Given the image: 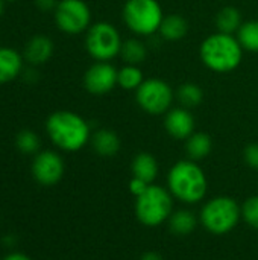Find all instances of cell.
Masks as SVG:
<instances>
[{"mask_svg": "<svg viewBox=\"0 0 258 260\" xmlns=\"http://www.w3.org/2000/svg\"><path fill=\"white\" fill-rule=\"evenodd\" d=\"M143 81V72L138 66L125 64L117 73V85L123 90H137Z\"/></svg>", "mask_w": 258, "mask_h": 260, "instance_id": "22", "label": "cell"}, {"mask_svg": "<svg viewBox=\"0 0 258 260\" xmlns=\"http://www.w3.org/2000/svg\"><path fill=\"white\" fill-rule=\"evenodd\" d=\"M3 260H32L29 256H26V254H23V253H17V251H14V253H9L8 256H5Z\"/></svg>", "mask_w": 258, "mask_h": 260, "instance_id": "30", "label": "cell"}, {"mask_svg": "<svg viewBox=\"0 0 258 260\" xmlns=\"http://www.w3.org/2000/svg\"><path fill=\"white\" fill-rule=\"evenodd\" d=\"M59 0H35V5L40 11L49 12V11H55L58 6Z\"/></svg>", "mask_w": 258, "mask_h": 260, "instance_id": "29", "label": "cell"}, {"mask_svg": "<svg viewBox=\"0 0 258 260\" xmlns=\"http://www.w3.org/2000/svg\"><path fill=\"white\" fill-rule=\"evenodd\" d=\"M140 260H164V259H163V256H161L160 253H157V251H148V253H144V254L141 256V259Z\"/></svg>", "mask_w": 258, "mask_h": 260, "instance_id": "31", "label": "cell"}, {"mask_svg": "<svg viewBox=\"0 0 258 260\" xmlns=\"http://www.w3.org/2000/svg\"><path fill=\"white\" fill-rule=\"evenodd\" d=\"M5 12V0H0V17L3 15Z\"/></svg>", "mask_w": 258, "mask_h": 260, "instance_id": "33", "label": "cell"}, {"mask_svg": "<svg viewBox=\"0 0 258 260\" xmlns=\"http://www.w3.org/2000/svg\"><path fill=\"white\" fill-rule=\"evenodd\" d=\"M119 70L108 61L94 62L84 75V87L91 94H106L117 85Z\"/></svg>", "mask_w": 258, "mask_h": 260, "instance_id": "11", "label": "cell"}, {"mask_svg": "<svg viewBox=\"0 0 258 260\" xmlns=\"http://www.w3.org/2000/svg\"><path fill=\"white\" fill-rule=\"evenodd\" d=\"M237 40L243 50L258 52V20L243 21V24L237 30Z\"/></svg>", "mask_w": 258, "mask_h": 260, "instance_id": "23", "label": "cell"}, {"mask_svg": "<svg viewBox=\"0 0 258 260\" xmlns=\"http://www.w3.org/2000/svg\"><path fill=\"white\" fill-rule=\"evenodd\" d=\"M167 189L175 200L192 206L205 200L208 180L198 161L179 160L167 174Z\"/></svg>", "mask_w": 258, "mask_h": 260, "instance_id": "2", "label": "cell"}, {"mask_svg": "<svg viewBox=\"0 0 258 260\" xmlns=\"http://www.w3.org/2000/svg\"><path fill=\"white\" fill-rule=\"evenodd\" d=\"M195 126H196V122H195L193 114L184 107L170 108L166 113L164 128L167 134L176 140H187L195 133Z\"/></svg>", "mask_w": 258, "mask_h": 260, "instance_id": "12", "label": "cell"}, {"mask_svg": "<svg viewBox=\"0 0 258 260\" xmlns=\"http://www.w3.org/2000/svg\"><path fill=\"white\" fill-rule=\"evenodd\" d=\"M242 24H243L242 14H240V11L237 8L227 6V8L220 9L217 12V15H216V27H217V32L233 35L234 32H237L240 29Z\"/></svg>", "mask_w": 258, "mask_h": 260, "instance_id": "20", "label": "cell"}, {"mask_svg": "<svg viewBox=\"0 0 258 260\" xmlns=\"http://www.w3.org/2000/svg\"><path fill=\"white\" fill-rule=\"evenodd\" d=\"M213 149V140L208 134L205 133H193L187 140H186V151L190 160L199 161L204 160L205 157L210 155Z\"/></svg>", "mask_w": 258, "mask_h": 260, "instance_id": "19", "label": "cell"}, {"mask_svg": "<svg viewBox=\"0 0 258 260\" xmlns=\"http://www.w3.org/2000/svg\"><path fill=\"white\" fill-rule=\"evenodd\" d=\"M158 32L167 41H179L187 35L189 23L184 17H181L178 14H170L163 18Z\"/></svg>", "mask_w": 258, "mask_h": 260, "instance_id": "18", "label": "cell"}, {"mask_svg": "<svg viewBox=\"0 0 258 260\" xmlns=\"http://www.w3.org/2000/svg\"><path fill=\"white\" fill-rule=\"evenodd\" d=\"M23 70V56L12 47H0V85L15 79Z\"/></svg>", "mask_w": 258, "mask_h": 260, "instance_id": "14", "label": "cell"}, {"mask_svg": "<svg viewBox=\"0 0 258 260\" xmlns=\"http://www.w3.org/2000/svg\"><path fill=\"white\" fill-rule=\"evenodd\" d=\"M199 216H196L192 210L189 209H181V210H176L170 215L169 221H167V225H169V230L176 235V236H189L192 235L196 227L199 225Z\"/></svg>", "mask_w": 258, "mask_h": 260, "instance_id": "17", "label": "cell"}, {"mask_svg": "<svg viewBox=\"0 0 258 260\" xmlns=\"http://www.w3.org/2000/svg\"><path fill=\"white\" fill-rule=\"evenodd\" d=\"M91 146L94 152L100 157H114L120 151V139L119 136L111 129H97L94 134H91Z\"/></svg>", "mask_w": 258, "mask_h": 260, "instance_id": "15", "label": "cell"}, {"mask_svg": "<svg viewBox=\"0 0 258 260\" xmlns=\"http://www.w3.org/2000/svg\"><path fill=\"white\" fill-rule=\"evenodd\" d=\"M122 37L119 30L108 21H97L87 30L85 47L96 61H109L120 55Z\"/></svg>", "mask_w": 258, "mask_h": 260, "instance_id": "7", "label": "cell"}, {"mask_svg": "<svg viewBox=\"0 0 258 260\" xmlns=\"http://www.w3.org/2000/svg\"><path fill=\"white\" fill-rule=\"evenodd\" d=\"M178 101L181 102V105H184V108H193L198 107L202 99H204V91L198 84L193 82H186L178 88Z\"/></svg>", "mask_w": 258, "mask_h": 260, "instance_id": "24", "label": "cell"}, {"mask_svg": "<svg viewBox=\"0 0 258 260\" xmlns=\"http://www.w3.org/2000/svg\"><path fill=\"white\" fill-rule=\"evenodd\" d=\"M164 18L157 0H128L123 6V20L128 29L137 35H154Z\"/></svg>", "mask_w": 258, "mask_h": 260, "instance_id": "6", "label": "cell"}, {"mask_svg": "<svg viewBox=\"0 0 258 260\" xmlns=\"http://www.w3.org/2000/svg\"><path fill=\"white\" fill-rule=\"evenodd\" d=\"M3 244L8 245V247L11 248V247H14V245L17 244V239H15V236H11V235H9V236H5V238H3Z\"/></svg>", "mask_w": 258, "mask_h": 260, "instance_id": "32", "label": "cell"}, {"mask_svg": "<svg viewBox=\"0 0 258 260\" xmlns=\"http://www.w3.org/2000/svg\"><path fill=\"white\" fill-rule=\"evenodd\" d=\"M173 200L167 187L149 184L146 192L135 198V216L149 229L163 225L173 213Z\"/></svg>", "mask_w": 258, "mask_h": 260, "instance_id": "5", "label": "cell"}, {"mask_svg": "<svg viewBox=\"0 0 258 260\" xmlns=\"http://www.w3.org/2000/svg\"><path fill=\"white\" fill-rule=\"evenodd\" d=\"M243 158L251 169L258 171V143H249L243 151Z\"/></svg>", "mask_w": 258, "mask_h": 260, "instance_id": "27", "label": "cell"}, {"mask_svg": "<svg viewBox=\"0 0 258 260\" xmlns=\"http://www.w3.org/2000/svg\"><path fill=\"white\" fill-rule=\"evenodd\" d=\"M148 187H149V183H146V181H143V180H140V178L132 177L131 181H129V192H131L135 198H138L140 195H143V193L146 192Z\"/></svg>", "mask_w": 258, "mask_h": 260, "instance_id": "28", "label": "cell"}, {"mask_svg": "<svg viewBox=\"0 0 258 260\" xmlns=\"http://www.w3.org/2000/svg\"><path fill=\"white\" fill-rule=\"evenodd\" d=\"M158 161L157 158L149 154V152H140L134 157L132 163H131V172L132 177L140 178L149 184H154V181L158 177Z\"/></svg>", "mask_w": 258, "mask_h": 260, "instance_id": "16", "label": "cell"}, {"mask_svg": "<svg viewBox=\"0 0 258 260\" xmlns=\"http://www.w3.org/2000/svg\"><path fill=\"white\" fill-rule=\"evenodd\" d=\"M120 56L123 58L125 64L140 66L148 56V47L140 40L129 38V40L123 41L122 49H120Z\"/></svg>", "mask_w": 258, "mask_h": 260, "instance_id": "21", "label": "cell"}, {"mask_svg": "<svg viewBox=\"0 0 258 260\" xmlns=\"http://www.w3.org/2000/svg\"><path fill=\"white\" fill-rule=\"evenodd\" d=\"M53 14L56 26L70 35L85 32L91 26V11L84 0H59Z\"/></svg>", "mask_w": 258, "mask_h": 260, "instance_id": "9", "label": "cell"}, {"mask_svg": "<svg viewBox=\"0 0 258 260\" xmlns=\"http://www.w3.org/2000/svg\"><path fill=\"white\" fill-rule=\"evenodd\" d=\"M64 160L55 151H41L32 161V175L41 186H53L64 177Z\"/></svg>", "mask_w": 258, "mask_h": 260, "instance_id": "10", "label": "cell"}, {"mask_svg": "<svg viewBox=\"0 0 258 260\" xmlns=\"http://www.w3.org/2000/svg\"><path fill=\"white\" fill-rule=\"evenodd\" d=\"M199 53L205 67L216 73H228L240 66L243 47L237 37L216 32L202 41Z\"/></svg>", "mask_w": 258, "mask_h": 260, "instance_id": "3", "label": "cell"}, {"mask_svg": "<svg viewBox=\"0 0 258 260\" xmlns=\"http://www.w3.org/2000/svg\"><path fill=\"white\" fill-rule=\"evenodd\" d=\"M173 90L172 87L158 78L144 79L143 84L135 90L137 104L148 114H166L173 102Z\"/></svg>", "mask_w": 258, "mask_h": 260, "instance_id": "8", "label": "cell"}, {"mask_svg": "<svg viewBox=\"0 0 258 260\" xmlns=\"http://www.w3.org/2000/svg\"><path fill=\"white\" fill-rule=\"evenodd\" d=\"M242 219L254 230H258V195L249 197L242 204Z\"/></svg>", "mask_w": 258, "mask_h": 260, "instance_id": "26", "label": "cell"}, {"mask_svg": "<svg viewBox=\"0 0 258 260\" xmlns=\"http://www.w3.org/2000/svg\"><path fill=\"white\" fill-rule=\"evenodd\" d=\"M40 137L36 136V133L30 131V129H23L15 136V146L20 152L26 154V155H32V154H38L40 151Z\"/></svg>", "mask_w": 258, "mask_h": 260, "instance_id": "25", "label": "cell"}, {"mask_svg": "<svg viewBox=\"0 0 258 260\" xmlns=\"http://www.w3.org/2000/svg\"><path fill=\"white\" fill-rule=\"evenodd\" d=\"M46 131L52 143L65 152L81 151L91 139L88 122L68 110L52 113L46 120Z\"/></svg>", "mask_w": 258, "mask_h": 260, "instance_id": "1", "label": "cell"}, {"mask_svg": "<svg viewBox=\"0 0 258 260\" xmlns=\"http://www.w3.org/2000/svg\"><path fill=\"white\" fill-rule=\"evenodd\" d=\"M242 219V206L231 197L222 195L208 200L201 212L199 222L211 235H227L233 232Z\"/></svg>", "mask_w": 258, "mask_h": 260, "instance_id": "4", "label": "cell"}, {"mask_svg": "<svg viewBox=\"0 0 258 260\" xmlns=\"http://www.w3.org/2000/svg\"><path fill=\"white\" fill-rule=\"evenodd\" d=\"M53 49V41L47 35H35L24 47V59L30 66L46 64L52 58Z\"/></svg>", "mask_w": 258, "mask_h": 260, "instance_id": "13", "label": "cell"}]
</instances>
